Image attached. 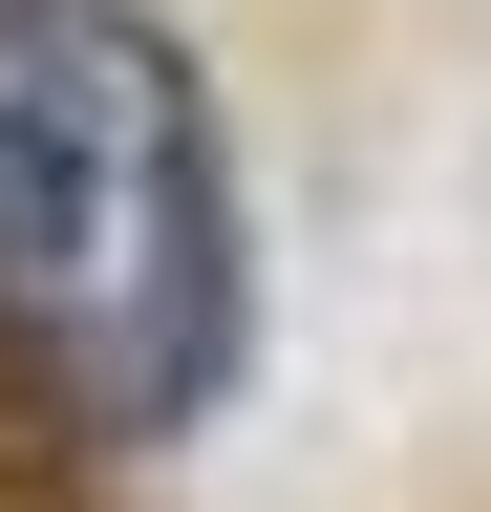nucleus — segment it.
<instances>
[{
  "mask_svg": "<svg viewBox=\"0 0 491 512\" xmlns=\"http://www.w3.org/2000/svg\"><path fill=\"white\" fill-rule=\"evenodd\" d=\"M0 512H107V470H86L65 427H22V406H0Z\"/></svg>",
  "mask_w": 491,
  "mask_h": 512,
  "instance_id": "2",
  "label": "nucleus"
},
{
  "mask_svg": "<svg viewBox=\"0 0 491 512\" xmlns=\"http://www.w3.org/2000/svg\"><path fill=\"white\" fill-rule=\"evenodd\" d=\"M257 384V192L150 0H0V406L150 470Z\"/></svg>",
  "mask_w": 491,
  "mask_h": 512,
  "instance_id": "1",
  "label": "nucleus"
}]
</instances>
